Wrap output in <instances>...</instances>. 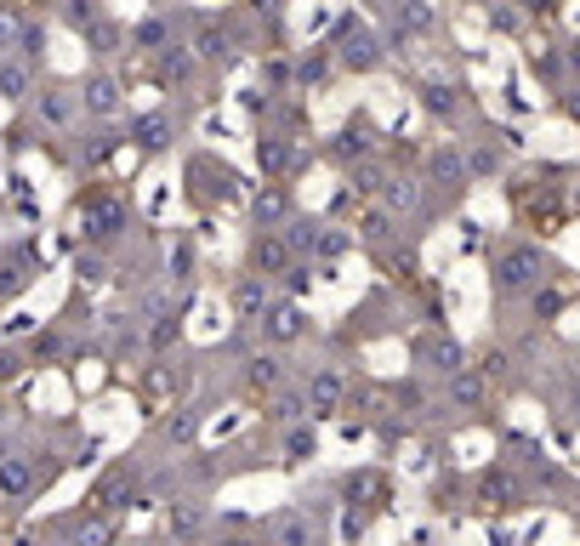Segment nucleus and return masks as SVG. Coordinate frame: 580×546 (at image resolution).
Listing matches in <instances>:
<instances>
[{"label": "nucleus", "mask_w": 580, "mask_h": 546, "mask_svg": "<svg viewBox=\"0 0 580 546\" xmlns=\"http://www.w3.org/2000/svg\"><path fill=\"white\" fill-rule=\"evenodd\" d=\"M46 274V251H40V239H7L0 245V308L18 302V296Z\"/></svg>", "instance_id": "f3484780"}, {"label": "nucleus", "mask_w": 580, "mask_h": 546, "mask_svg": "<svg viewBox=\"0 0 580 546\" xmlns=\"http://www.w3.org/2000/svg\"><path fill=\"white\" fill-rule=\"evenodd\" d=\"M12 421H18V405H12V399H7V387H0V433H7V427H12Z\"/></svg>", "instance_id": "6e6d98bb"}, {"label": "nucleus", "mask_w": 580, "mask_h": 546, "mask_svg": "<svg viewBox=\"0 0 580 546\" xmlns=\"http://www.w3.org/2000/svg\"><path fill=\"white\" fill-rule=\"evenodd\" d=\"M569 524L580 529V495H574V502H569Z\"/></svg>", "instance_id": "13d9d810"}, {"label": "nucleus", "mask_w": 580, "mask_h": 546, "mask_svg": "<svg viewBox=\"0 0 580 546\" xmlns=\"http://www.w3.org/2000/svg\"><path fill=\"white\" fill-rule=\"evenodd\" d=\"M439 387H444V405H450V410H483V405H490V393H496V381L483 376L472 359H467L461 370H450Z\"/></svg>", "instance_id": "2f4dec72"}, {"label": "nucleus", "mask_w": 580, "mask_h": 546, "mask_svg": "<svg viewBox=\"0 0 580 546\" xmlns=\"http://www.w3.org/2000/svg\"><path fill=\"white\" fill-rule=\"evenodd\" d=\"M421 177L432 193H444V206L456 211L467 200V188H472V171H467V137L461 142H432L427 155H421Z\"/></svg>", "instance_id": "1a4fd4ad"}, {"label": "nucleus", "mask_w": 580, "mask_h": 546, "mask_svg": "<svg viewBox=\"0 0 580 546\" xmlns=\"http://www.w3.org/2000/svg\"><path fill=\"white\" fill-rule=\"evenodd\" d=\"M552 257L541 251V245H501V251L490 257V290H496V302H529L547 279H552Z\"/></svg>", "instance_id": "f03ea898"}, {"label": "nucleus", "mask_w": 580, "mask_h": 546, "mask_svg": "<svg viewBox=\"0 0 580 546\" xmlns=\"http://www.w3.org/2000/svg\"><path fill=\"white\" fill-rule=\"evenodd\" d=\"M273 296H279V285H273L268 274L239 268V274L228 279V290H222V302H228L233 325H262V314L273 308Z\"/></svg>", "instance_id": "412c9836"}, {"label": "nucleus", "mask_w": 580, "mask_h": 546, "mask_svg": "<svg viewBox=\"0 0 580 546\" xmlns=\"http://www.w3.org/2000/svg\"><path fill=\"white\" fill-rule=\"evenodd\" d=\"M257 410H262V427H268V433H284V427L308 421V416H313V405H308V387H302V376H297V381H284V387H273Z\"/></svg>", "instance_id": "bb28decb"}, {"label": "nucleus", "mask_w": 580, "mask_h": 546, "mask_svg": "<svg viewBox=\"0 0 580 546\" xmlns=\"http://www.w3.org/2000/svg\"><path fill=\"white\" fill-rule=\"evenodd\" d=\"M563 63H569V80H580V34L563 40Z\"/></svg>", "instance_id": "5fc2aeb1"}, {"label": "nucleus", "mask_w": 580, "mask_h": 546, "mask_svg": "<svg viewBox=\"0 0 580 546\" xmlns=\"http://www.w3.org/2000/svg\"><path fill=\"white\" fill-rule=\"evenodd\" d=\"M552 97H558V109L580 126V80H569V86H563V91H552Z\"/></svg>", "instance_id": "864d4df0"}, {"label": "nucleus", "mask_w": 580, "mask_h": 546, "mask_svg": "<svg viewBox=\"0 0 580 546\" xmlns=\"http://www.w3.org/2000/svg\"><path fill=\"white\" fill-rule=\"evenodd\" d=\"M410 359H416V370H427V376H450V370H461L472 354H467V347L444 330V325H427V330H416L410 336Z\"/></svg>", "instance_id": "4be33fe9"}, {"label": "nucleus", "mask_w": 580, "mask_h": 546, "mask_svg": "<svg viewBox=\"0 0 580 546\" xmlns=\"http://www.w3.org/2000/svg\"><path fill=\"white\" fill-rule=\"evenodd\" d=\"M297 376H302V370H297V365H290V347H268V341L257 347V354H246V359H239V365H233V387H239V393H246V399H251V405H262V399H268V393H273V387H284V381H297Z\"/></svg>", "instance_id": "6e6552de"}, {"label": "nucleus", "mask_w": 580, "mask_h": 546, "mask_svg": "<svg viewBox=\"0 0 580 546\" xmlns=\"http://www.w3.org/2000/svg\"><path fill=\"white\" fill-rule=\"evenodd\" d=\"M193 376H200L193 365H177L171 354H149V359L137 365V381H131V387H137L142 410H149V416H160L166 405H177L182 393L193 387Z\"/></svg>", "instance_id": "0eeeda50"}, {"label": "nucleus", "mask_w": 580, "mask_h": 546, "mask_svg": "<svg viewBox=\"0 0 580 546\" xmlns=\"http://www.w3.org/2000/svg\"><path fill=\"white\" fill-rule=\"evenodd\" d=\"M467 502L483 507V513H518V507L536 502V484H529V473H523L512 456H501V461H483V467L472 473Z\"/></svg>", "instance_id": "20e7f679"}, {"label": "nucleus", "mask_w": 580, "mask_h": 546, "mask_svg": "<svg viewBox=\"0 0 580 546\" xmlns=\"http://www.w3.org/2000/svg\"><path fill=\"white\" fill-rule=\"evenodd\" d=\"M46 40H52V29H46V12H23V29H18V46H12V52L29 58V63H46Z\"/></svg>", "instance_id": "c03bdc74"}, {"label": "nucleus", "mask_w": 580, "mask_h": 546, "mask_svg": "<svg viewBox=\"0 0 580 546\" xmlns=\"http://www.w3.org/2000/svg\"><path fill=\"white\" fill-rule=\"evenodd\" d=\"M336 80H342V63H336V46H297V91L302 97H324Z\"/></svg>", "instance_id": "a878e982"}, {"label": "nucleus", "mask_w": 580, "mask_h": 546, "mask_svg": "<svg viewBox=\"0 0 580 546\" xmlns=\"http://www.w3.org/2000/svg\"><path fill=\"white\" fill-rule=\"evenodd\" d=\"M273 450H279V467H308L319 456V421H297V427H284L273 433Z\"/></svg>", "instance_id": "e433bc0d"}, {"label": "nucleus", "mask_w": 580, "mask_h": 546, "mask_svg": "<svg viewBox=\"0 0 580 546\" xmlns=\"http://www.w3.org/2000/svg\"><path fill=\"white\" fill-rule=\"evenodd\" d=\"M569 421H574V427H580V381H574V387H569Z\"/></svg>", "instance_id": "4d7b16f0"}, {"label": "nucleus", "mask_w": 580, "mask_h": 546, "mask_svg": "<svg viewBox=\"0 0 580 546\" xmlns=\"http://www.w3.org/2000/svg\"><path fill=\"white\" fill-rule=\"evenodd\" d=\"M257 75L268 91H297V46H268L257 58Z\"/></svg>", "instance_id": "4c0bfd02"}, {"label": "nucleus", "mask_w": 580, "mask_h": 546, "mask_svg": "<svg viewBox=\"0 0 580 546\" xmlns=\"http://www.w3.org/2000/svg\"><path fill=\"white\" fill-rule=\"evenodd\" d=\"M246 211H251V228H284L302 206H297V188H290V182H268V188H257L246 200Z\"/></svg>", "instance_id": "7c9ffc66"}, {"label": "nucleus", "mask_w": 580, "mask_h": 546, "mask_svg": "<svg viewBox=\"0 0 580 546\" xmlns=\"http://www.w3.org/2000/svg\"><path fill=\"white\" fill-rule=\"evenodd\" d=\"M149 75H154L166 91H200V86L211 80L206 58L193 52V40H188V34H177L171 46H160V52L149 58Z\"/></svg>", "instance_id": "f8f14e48"}, {"label": "nucleus", "mask_w": 580, "mask_h": 546, "mask_svg": "<svg viewBox=\"0 0 580 546\" xmlns=\"http://www.w3.org/2000/svg\"><path fill=\"white\" fill-rule=\"evenodd\" d=\"M34 370V359H29V341L18 347V336L12 341H0V387H12V381H23Z\"/></svg>", "instance_id": "8fccbe9b"}, {"label": "nucleus", "mask_w": 580, "mask_h": 546, "mask_svg": "<svg viewBox=\"0 0 580 546\" xmlns=\"http://www.w3.org/2000/svg\"><path fill=\"white\" fill-rule=\"evenodd\" d=\"M518 7H523V18H529V23H541V29H547V23H558L563 0H518Z\"/></svg>", "instance_id": "603ef678"}, {"label": "nucleus", "mask_w": 580, "mask_h": 546, "mask_svg": "<svg viewBox=\"0 0 580 546\" xmlns=\"http://www.w3.org/2000/svg\"><path fill=\"white\" fill-rule=\"evenodd\" d=\"M353 234H359V245H370V251H387V245L399 239V211L381 206V200H364L353 211Z\"/></svg>", "instance_id": "72a5a7b5"}, {"label": "nucleus", "mask_w": 580, "mask_h": 546, "mask_svg": "<svg viewBox=\"0 0 580 546\" xmlns=\"http://www.w3.org/2000/svg\"><path fill=\"white\" fill-rule=\"evenodd\" d=\"M109 279V251H103V245H80V251H74V285H103Z\"/></svg>", "instance_id": "de8ad7c7"}, {"label": "nucleus", "mask_w": 580, "mask_h": 546, "mask_svg": "<svg viewBox=\"0 0 580 546\" xmlns=\"http://www.w3.org/2000/svg\"><path fill=\"white\" fill-rule=\"evenodd\" d=\"M52 18H58V23L80 40L97 18H109V7H103V0H58V12H52Z\"/></svg>", "instance_id": "37998d69"}, {"label": "nucleus", "mask_w": 580, "mask_h": 546, "mask_svg": "<svg viewBox=\"0 0 580 546\" xmlns=\"http://www.w3.org/2000/svg\"><path fill=\"white\" fill-rule=\"evenodd\" d=\"M177 34H182V18H177V12H166V7L142 12V18L131 23V58H137V63H149L160 46H171Z\"/></svg>", "instance_id": "cd10ccee"}, {"label": "nucleus", "mask_w": 580, "mask_h": 546, "mask_svg": "<svg viewBox=\"0 0 580 546\" xmlns=\"http://www.w3.org/2000/svg\"><path fill=\"white\" fill-rule=\"evenodd\" d=\"M206 405L200 399H177V405H166L160 416H149V438L160 444V450H193V438H200L206 433Z\"/></svg>", "instance_id": "dca6fc26"}, {"label": "nucleus", "mask_w": 580, "mask_h": 546, "mask_svg": "<svg viewBox=\"0 0 580 546\" xmlns=\"http://www.w3.org/2000/svg\"><path fill=\"white\" fill-rule=\"evenodd\" d=\"M490 29H496V34H507V40H523V34L536 29V23L523 18V7H518V0H496V7H490Z\"/></svg>", "instance_id": "09e8293b"}, {"label": "nucleus", "mask_w": 580, "mask_h": 546, "mask_svg": "<svg viewBox=\"0 0 580 546\" xmlns=\"http://www.w3.org/2000/svg\"><path fill=\"white\" fill-rule=\"evenodd\" d=\"M472 365H478L483 376H490V381H496L501 393L523 381V370H518V354H512V347H483V354H478Z\"/></svg>", "instance_id": "ea45409f"}, {"label": "nucleus", "mask_w": 580, "mask_h": 546, "mask_svg": "<svg viewBox=\"0 0 580 546\" xmlns=\"http://www.w3.org/2000/svg\"><path fill=\"white\" fill-rule=\"evenodd\" d=\"M302 387H308L313 421H330V416H342L353 376H348V365H342V359H324V365H308V370H302Z\"/></svg>", "instance_id": "aec40b11"}, {"label": "nucleus", "mask_w": 580, "mask_h": 546, "mask_svg": "<svg viewBox=\"0 0 580 546\" xmlns=\"http://www.w3.org/2000/svg\"><path fill=\"white\" fill-rule=\"evenodd\" d=\"M34 91H40V63H29L18 52H0V103H7V109H29Z\"/></svg>", "instance_id": "473e14b6"}, {"label": "nucleus", "mask_w": 580, "mask_h": 546, "mask_svg": "<svg viewBox=\"0 0 580 546\" xmlns=\"http://www.w3.org/2000/svg\"><path fill=\"white\" fill-rule=\"evenodd\" d=\"M330 489H336V502H342V507H364V513H387V507H393V478H387V467H370V461L336 473Z\"/></svg>", "instance_id": "2eb2a0df"}, {"label": "nucleus", "mask_w": 580, "mask_h": 546, "mask_svg": "<svg viewBox=\"0 0 580 546\" xmlns=\"http://www.w3.org/2000/svg\"><path fill=\"white\" fill-rule=\"evenodd\" d=\"M308 166V148L302 131H284V126H257V171L268 182H297V171Z\"/></svg>", "instance_id": "9d476101"}, {"label": "nucleus", "mask_w": 580, "mask_h": 546, "mask_svg": "<svg viewBox=\"0 0 580 546\" xmlns=\"http://www.w3.org/2000/svg\"><path fill=\"white\" fill-rule=\"evenodd\" d=\"M569 314V290H563V279L552 274L536 296H529V319H536V325H558Z\"/></svg>", "instance_id": "58836bf2"}, {"label": "nucleus", "mask_w": 580, "mask_h": 546, "mask_svg": "<svg viewBox=\"0 0 580 546\" xmlns=\"http://www.w3.org/2000/svg\"><path fill=\"white\" fill-rule=\"evenodd\" d=\"M290 262H297V251H290L284 228H251V234H246V262H239V268H251V274H268V279H279Z\"/></svg>", "instance_id": "393cba45"}, {"label": "nucleus", "mask_w": 580, "mask_h": 546, "mask_svg": "<svg viewBox=\"0 0 580 546\" xmlns=\"http://www.w3.org/2000/svg\"><path fill=\"white\" fill-rule=\"evenodd\" d=\"M376 155H387V137H381V126L370 120V109L348 115L342 131H330V137L313 148V160H324V166H336V171H348V166H359V160H376Z\"/></svg>", "instance_id": "39448f33"}, {"label": "nucleus", "mask_w": 580, "mask_h": 546, "mask_svg": "<svg viewBox=\"0 0 580 546\" xmlns=\"http://www.w3.org/2000/svg\"><path fill=\"white\" fill-rule=\"evenodd\" d=\"M23 12H29V7H12V0H0V52H12V46H18Z\"/></svg>", "instance_id": "3c124183"}, {"label": "nucleus", "mask_w": 580, "mask_h": 546, "mask_svg": "<svg viewBox=\"0 0 580 546\" xmlns=\"http://www.w3.org/2000/svg\"><path fill=\"white\" fill-rule=\"evenodd\" d=\"M126 137L137 160H166L182 137V109H142L126 120Z\"/></svg>", "instance_id": "ddd939ff"}, {"label": "nucleus", "mask_w": 580, "mask_h": 546, "mask_svg": "<svg viewBox=\"0 0 580 546\" xmlns=\"http://www.w3.org/2000/svg\"><path fill=\"white\" fill-rule=\"evenodd\" d=\"M416 103H421V115H427L432 126H450V131H461V126L472 120V91H467L461 80H444V75L416 80Z\"/></svg>", "instance_id": "9b49d317"}, {"label": "nucleus", "mask_w": 580, "mask_h": 546, "mask_svg": "<svg viewBox=\"0 0 580 546\" xmlns=\"http://www.w3.org/2000/svg\"><path fill=\"white\" fill-rule=\"evenodd\" d=\"M348 251H359V234L324 217V234H319V251H313V262H319V268H336V262H342Z\"/></svg>", "instance_id": "a19ab883"}, {"label": "nucleus", "mask_w": 580, "mask_h": 546, "mask_svg": "<svg viewBox=\"0 0 580 546\" xmlns=\"http://www.w3.org/2000/svg\"><path fill=\"white\" fill-rule=\"evenodd\" d=\"M166 279L171 285H193V279H200V245H193L188 234H177V245L166 251Z\"/></svg>", "instance_id": "79ce46f5"}, {"label": "nucleus", "mask_w": 580, "mask_h": 546, "mask_svg": "<svg viewBox=\"0 0 580 546\" xmlns=\"http://www.w3.org/2000/svg\"><path fill=\"white\" fill-rule=\"evenodd\" d=\"M319 234H324V217H313V211H297L284 222V239H290V251H297V257L319 251Z\"/></svg>", "instance_id": "a18cd8bd"}, {"label": "nucleus", "mask_w": 580, "mask_h": 546, "mask_svg": "<svg viewBox=\"0 0 580 546\" xmlns=\"http://www.w3.org/2000/svg\"><path fill=\"white\" fill-rule=\"evenodd\" d=\"M182 177H188V206L193 211H233V206H246L251 193H246V177H239L222 155H211V148H200V155H188V166H182Z\"/></svg>", "instance_id": "f257e3e1"}, {"label": "nucleus", "mask_w": 580, "mask_h": 546, "mask_svg": "<svg viewBox=\"0 0 580 546\" xmlns=\"http://www.w3.org/2000/svg\"><path fill=\"white\" fill-rule=\"evenodd\" d=\"M160 529L177 535V540H200V535H217V513L206 502V489H171L160 502Z\"/></svg>", "instance_id": "4468645a"}, {"label": "nucleus", "mask_w": 580, "mask_h": 546, "mask_svg": "<svg viewBox=\"0 0 580 546\" xmlns=\"http://www.w3.org/2000/svg\"><path fill=\"white\" fill-rule=\"evenodd\" d=\"M507 155H512V142L501 137H467V171H472V182H496V177H507Z\"/></svg>", "instance_id": "c9c22d12"}, {"label": "nucleus", "mask_w": 580, "mask_h": 546, "mask_svg": "<svg viewBox=\"0 0 580 546\" xmlns=\"http://www.w3.org/2000/svg\"><path fill=\"white\" fill-rule=\"evenodd\" d=\"M74 86H80L86 120H120L126 115V75L114 63H91L86 80H74Z\"/></svg>", "instance_id": "a211bd4d"}, {"label": "nucleus", "mask_w": 580, "mask_h": 546, "mask_svg": "<svg viewBox=\"0 0 580 546\" xmlns=\"http://www.w3.org/2000/svg\"><path fill=\"white\" fill-rule=\"evenodd\" d=\"M393 23L410 29V34L421 40V34L439 29V7H432V0H399V7H393Z\"/></svg>", "instance_id": "49530a36"}, {"label": "nucleus", "mask_w": 580, "mask_h": 546, "mask_svg": "<svg viewBox=\"0 0 580 546\" xmlns=\"http://www.w3.org/2000/svg\"><path fill=\"white\" fill-rule=\"evenodd\" d=\"M257 336H262L268 347H302V341L313 336V319H308V308H302V296H273V308L262 314Z\"/></svg>", "instance_id": "b1692460"}, {"label": "nucleus", "mask_w": 580, "mask_h": 546, "mask_svg": "<svg viewBox=\"0 0 580 546\" xmlns=\"http://www.w3.org/2000/svg\"><path fill=\"white\" fill-rule=\"evenodd\" d=\"M74 330H69V314L63 319H46L34 336H29V359H34V370H52V365H69L74 359Z\"/></svg>", "instance_id": "c85d7f7f"}, {"label": "nucleus", "mask_w": 580, "mask_h": 546, "mask_svg": "<svg viewBox=\"0 0 580 546\" xmlns=\"http://www.w3.org/2000/svg\"><path fill=\"white\" fill-rule=\"evenodd\" d=\"M29 115L52 131V137H63V131H74L80 120H86V109H80V86H69V80H46L34 97H29Z\"/></svg>", "instance_id": "6ab92c4d"}, {"label": "nucleus", "mask_w": 580, "mask_h": 546, "mask_svg": "<svg viewBox=\"0 0 580 546\" xmlns=\"http://www.w3.org/2000/svg\"><path fill=\"white\" fill-rule=\"evenodd\" d=\"M74 222H80V239L86 245H103V251H114V245L131 234V200L120 188L109 182H91L74 193Z\"/></svg>", "instance_id": "7ed1b4c3"}, {"label": "nucleus", "mask_w": 580, "mask_h": 546, "mask_svg": "<svg viewBox=\"0 0 580 546\" xmlns=\"http://www.w3.org/2000/svg\"><path fill=\"white\" fill-rule=\"evenodd\" d=\"M330 46H336V63H342V75H381L387 63H393V52H387V34H376L359 12H348L342 23H336Z\"/></svg>", "instance_id": "423d86ee"}, {"label": "nucleus", "mask_w": 580, "mask_h": 546, "mask_svg": "<svg viewBox=\"0 0 580 546\" xmlns=\"http://www.w3.org/2000/svg\"><path fill=\"white\" fill-rule=\"evenodd\" d=\"M257 535L273 540V546H319L330 529H324L302 502H290V507H279V513H262V518H257Z\"/></svg>", "instance_id": "5701e85b"}, {"label": "nucleus", "mask_w": 580, "mask_h": 546, "mask_svg": "<svg viewBox=\"0 0 580 546\" xmlns=\"http://www.w3.org/2000/svg\"><path fill=\"white\" fill-rule=\"evenodd\" d=\"M80 46H86L91 63H120V58H131V23H120V18L109 12V18H97V23L80 34Z\"/></svg>", "instance_id": "c756f323"}, {"label": "nucleus", "mask_w": 580, "mask_h": 546, "mask_svg": "<svg viewBox=\"0 0 580 546\" xmlns=\"http://www.w3.org/2000/svg\"><path fill=\"white\" fill-rule=\"evenodd\" d=\"M523 63L536 80H547V91H563L569 86V63H563V46H547L536 34H523Z\"/></svg>", "instance_id": "f704fd0d"}]
</instances>
